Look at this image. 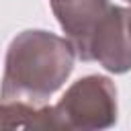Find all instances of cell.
Returning a JSON list of instances; mask_svg holds the SVG:
<instances>
[{"label": "cell", "mask_w": 131, "mask_h": 131, "mask_svg": "<svg viewBox=\"0 0 131 131\" xmlns=\"http://www.w3.org/2000/svg\"><path fill=\"white\" fill-rule=\"evenodd\" d=\"M70 41L47 31L16 35L6 53L0 98L39 104L61 88L74 68Z\"/></svg>", "instance_id": "6da1fadb"}, {"label": "cell", "mask_w": 131, "mask_h": 131, "mask_svg": "<svg viewBox=\"0 0 131 131\" xmlns=\"http://www.w3.org/2000/svg\"><path fill=\"white\" fill-rule=\"evenodd\" d=\"M59 129H104L117 121V88L104 76L74 82L53 106Z\"/></svg>", "instance_id": "7a4b0ae2"}, {"label": "cell", "mask_w": 131, "mask_h": 131, "mask_svg": "<svg viewBox=\"0 0 131 131\" xmlns=\"http://www.w3.org/2000/svg\"><path fill=\"white\" fill-rule=\"evenodd\" d=\"M76 55L88 59L90 41L111 10L108 0H49Z\"/></svg>", "instance_id": "3957f363"}, {"label": "cell", "mask_w": 131, "mask_h": 131, "mask_svg": "<svg viewBox=\"0 0 131 131\" xmlns=\"http://www.w3.org/2000/svg\"><path fill=\"white\" fill-rule=\"evenodd\" d=\"M88 59H96L102 68L123 74L131 70V37L127 31V10L119 6H111L108 14L96 29Z\"/></svg>", "instance_id": "277c9868"}, {"label": "cell", "mask_w": 131, "mask_h": 131, "mask_svg": "<svg viewBox=\"0 0 131 131\" xmlns=\"http://www.w3.org/2000/svg\"><path fill=\"white\" fill-rule=\"evenodd\" d=\"M0 129H59V123L53 106H35L25 100H2Z\"/></svg>", "instance_id": "5b68a950"}, {"label": "cell", "mask_w": 131, "mask_h": 131, "mask_svg": "<svg viewBox=\"0 0 131 131\" xmlns=\"http://www.w3.org/2000/svg\"><path fill=\"white\" fill-rule=\"evenodd\" d=\"M127 31H129V37H131V8L127 10Z\"/></svg>", "instance_id": "8992f818"}, {"label": "cell", "mask_w": 131, "mask_h": 131, "mask_svg": "<svg viewBox=\"0 0 131 131\" xmlns=\"http://www.w3.org/2000/svg\"><path fill=\"white\" fill-rule=\"evenodd\" d=\"M129 2H131V0H129Z\"/></svg>", "instance_id": "52a82bcc"}]
</instances>
